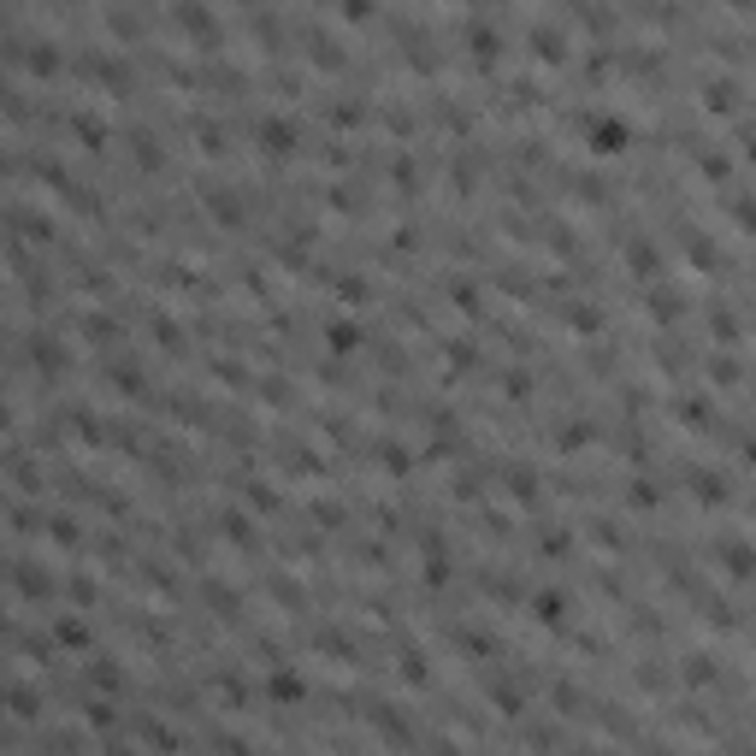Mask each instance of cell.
I'll use <instances>...</instances> for the list:
<instances>
[{"label":"cell","mask_w":756,"mask_h":756,"mask_svg":"<svg viewBox=\"0 0 756 756\" xmlns=\"http://www.w3.org/2000/svg\"><path fill=\"white\" fill-rule=\"evenodd\" d=\"M526 609H532V621L538 627H550V632H567V591L562 585H544V591H526Z\"/></svg>","instance_id":"cell-1"},{"label":"cell","mask_w":756,"mask_h":756,"mask_svg":"<svg viewBox=\"0 0 756 756\" xmlns=\"http://www.w3.org/2000/svg\"><path fill=\"white\" fill-rule=\"evenodd\" d=\"M54 644L60 650H95V627L83 615H54Z\"/></svg>","instance_id":"cell-2"},{"label":"cell","mask_w":756,"mask_h":756,"mask_svg":"<svg viewBox=\"0 0 756 756\" xmlns=\"http://www.w3.org/2000/svg\"><path fill=\"white\" fill-rule=\"evenodd\" d=\"M266 697H272V703H302L308 686H302V674H296V668H284V662H278V668L266 674Z\"/></svg>","instance_id":"cell-3"},{"label":"cell","mask_w":756,"mask_h":756,"mask_svg":"<svg viewBox=\"0 0 756 756\" xmlns=\"http://www.w3.org/2000/svg\"><path fill=\"white\" fill-rule=\"evenodd\" d=\"M89 686H101V692H119V686H125V668H119L113 656H89Z\"/></svg>","instance_id":"cell-4"},{"label":"cell","mask_w":756,"mask_h":756,"mask_svg":"<svg viewBox=\"0 0 756 756\" xmlns=\"http://www.w3.org/2000/svg\"><path fill=\"white\" fill-rule=\"evenodd\" d=\"M491 703H497L503 715H520V709H526V692H520L514 680H503V674H491Z\"/></svg>","instance_id":"cell-5"},{"label":"cell","mask_w":756,"mask_h":756,"mask_svg":"<svg viewBox=\"0 0 756 756\" xmlns=\"http://www.w3.org/2000/svg\"><path fill=\"white\" fill-rule=\"evenodd\" d=\"M6 703H12V715H24V721H30V715H42V697L30 692V686H6Z\"/></svg>","instance_id":"cell-6"}]
</instances>
